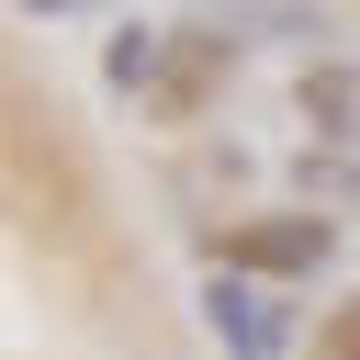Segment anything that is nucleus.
Listing matches in <instances>:
<instances>
[{
	"mask_svg": "<svg viewBox=\"0 0 360 360\" xmlns=\"http://www.w3.org/2000/svg\"><path fill=\"white\" fill-rule=\"evenodd\" d=\"M326 259H338V225L326 214H248V225L214 236V270H236V281H304Z\"/></svg>",
	"mask_w": 360,
	"mask_h": 360,
	"instance_id": "f257e3e1",
	"label": "nucleus"
},
{
	"mask_svg": "<svg viewBox=\"0 0 360 360\" xmlns=\"http://www.w3.org/2000/svg\"><path fill=\"white\" fill-rule=\"evenodd\" d=\"M11 11H34V22H68V11H90V0H11Z\"/></svg>",
	"mask_w": 360,
	"mask_h": 360,
	"instance_id": "39448f33",
	"label": "nucleus"
},
{
	"mask_svg": "<svg viewBox=\"0 0 360 360\" xmlns=\"http://www.w3.org/2000/svg\"><path fill=\"white\" fill-rule=\"evenodd\" d=\"M101 79H112V90H146V79H158V34H146V22H124V34L101 45Z\"/></svg>",
	"mask_w": 360,
	"mask_h": 360,
	"instance_id": "7ed1b4c3",
	"label": "nucleus"
},
{
	"mask_svg": "<svg viewBox=\"0 0 360 360\" xmlns=\"http://www.w3.org/2000/svg\"><path fill=\"white\" fill-rule=\"evenodd\" d=\"M202 326L236 349V360H281V315L259 304V281H236V270H214L202 281Z\"/></svg>",
	"mask_w": 360,
	"mask_h": 360,
	"instance_id": "f03ea898",
	"label": "nucleus"
},
{
	"mask_svg": "<svg viewBox=\"0 0 360 360\" xmlns=\"http://www.w3.org/2000/svg\"><path fill=\"white\" fill-rule=\"evenodd\" d=\"M315 360H360V304H338V315L315 326Z\"/></svg>",
	"mask_w": 360,
	"mask_h": 360,
	"instance_id": "20e7f679",
	"label": "nucleus"
}]
</instances>
